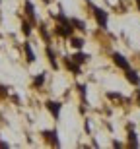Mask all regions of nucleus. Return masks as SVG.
I'll list each match as a JSON object with an SVG mask.
<instances>
[{
  "label": "nucleus",
  "instance_id": "1",
  "mask_svg": "<svg viewBox=\"0 0 140 149\" xmlns=\"http://www.w3.org/2000/svg\"><path fill=\"white\" fill-rule=\"evenodd\" d=\"M56 19H58V29H56V31H58V35L70 37V35H72V29H74L72 27V22H68L62 14H58V16H56Z\"/></svg>",
  "mask_w": 140,
  "mask_h": 149
},
{
  "label": "nucleus",
  "instance_id": "2",
  "mask_svg": "<svg viewBox=\"0 0 140 149\" xmlns=\"http://www.w3.org/2000/svg\"><path fill=\"white\" fill-rule=\"evenodd\" d=\"M94 17L97 19V23H99L101 27H105L107 25V12L101 10V8H95L94 6Z\"/></svg>",
  "mask_w": 140,
  "mask_h": 149
},
{
  "label": "nucleus",
  "instance_id": "3",
  "mask_svg": "<svg viewBox=\"0 0 140 149\" xmlns=\"http://www.w3.org/2000/svg\"><path fill=\"white\" fill-rule=\"evenodd\" d=\"M113 62H115L119 68H123V70H129V68H130L129 66V60H127L123 54H119V52H113Z\"/></svg>",
  "mask_w": 140,
  "mask_h": 149
},
{
  "label": "nucleus",
  "instance_id": "4",
  "mask_svg": "<svg viewBox=\"0 0 140 149\" xmlns=\"http://www.w3.org/2000/svg\"><path fill=\"white\" fill-rule=\"evenodd\" d=\"M45 105L51 111V114L55 116V118H58V114H61V103H56V101H47Z\"/></svg>",
  "mask_w": 140,
  "mask_h": 149
},
{
  "label": "nucleus",
  "instance_id": "5",
  "mask_svg": "<svg viewBox=\"0 0 140 149\" xmlns=\"http://www.w3.org/2000/svg\"><path fill=\"white\" fill-rule=\"evenodd\" d=\"M43 136H45V139H47V141H51L53 145H58V138H56L55 130H51V132L47 130V132H43Z\"/></svg>",
  "mask_w": 140,
  "mask_h": 149
},
{
  "label": "nucleus",
  "instance_id": "6",
  "mask_svg": "<svg viewBox=\"0 0 140 149\" xmlns=\"http://www.w3.org/2000/svg\"><path fill=\"white\" fill-rule=\"evenodd\" d=\"M64 64H66V68L72 74H80V66H76V64L72 62V56H70V58H64Z\"/></svg>",
  "mask_w": 140,
  "mask_h": 149
},
{
  "label": "nucleus",
  "instance_id": "7",
  "mask_svg": "<svg viewBox=\"0 0 140 149\" xmlns=\"http://www.w3.org/2000/svg\"><path fill=\"white\" fill-rule=\"evenodd\" d=\"M125 72H127V77H129L130 83H134V85H138V83H140V77L136 76V72H132L130 68H129V70H125Z\"/></svg>",
  "mask_w": 140,
  "mask_h": 149
},
{
  "label": "nucleus",
  "instance_id": "8",
  "mask_svg": "<svg viewBox=\"0 0 140 149\" xmlns=\"http://www.w3.org/2000/svg\"><path fill=\"white\" fill-rule=\"evenodd\" d=\"M25 14H27L31 19H35V8L31 4V0H25Z\"/></svg>",
  "mask_w": 140,
  "mask_h": 149
},
{
  "label": "nucleus",
  "instance_id": "9",
  "mask_svg": "<svg viewBox=\"0 0 140 149\" xmlns=\"http://www.w3.org/2000/svg\"><path fill=\"white\" fill-rule=\"evenodd\" d=\"M23 49H25V56H27V62H35V52L31 50V45L25 43V47H23Z\"/></svg>",
  "mask_w": 140,
  "mask_h": 149
},
{
  "label": "nucleus",
  "instance_id": "10",
  "mask_svg": "<svg viewBox=\"0 0 140 149\" xmlns=\"http://www.w3.org/2000/svg\"><path fill=\"white\" fill-rule=\"evenodd\" d=\"M88 58H90V56H88V54H84V52H76V54L72 56V60H76L78 64H82V62H86Z\"/></svg>",
  "mask_w": 140,
  "mask_h": 149
},
{
  "label": "nucleus",
  "instance_id": "11",
  "mask_svg": "<svg viewBox=\"0 0 140 149\" xmlns=\"http://www.w3.org/2000/svg\"><path fill=\"white\" fill-rule=\"evenodd\" d=\"M72 47H74V49H82V47H84V39L72 37Z\"/></svg>",
  "mask_w": 140,
  "mask_h": 149
},
{
  "label": "nucleus",
  "instance_id": "12",
  "mask_svg": "<svg viewBox=\"0 0 140 149\" xmlns=\"http://www.w3.org/2000/svg\"><path fill=\"white\" fill-rule=\"evenodd\" d=\"M43 81H45V74H39V76L33 79V85H35V87H41V85H43Z\"/></svg>",
  "mask_w": 140,
  "mask_h": 149
},
{
  "label": "nucleus",
  "instance_id": "13",
  "mask_svg": "<svg viewBox=\"0 0 140 149\" xmlns=\"http://www.w3.org/2000/svg\"><path fill=\"white\" fill-rule=\"evenodd\" d=\"M72 25H76V27L82 29V31L86 29V23H84V22H80V19H72Z\"/></svg>",
  "mask_w": 140,
  "mask_h": 149
},
{
  "label": "nucleus",
  "instance_id": "14",
  "mask_svg": "<svg viewBox=\"0 0 140 149\" xmlns=\"http://www.w3.org/2000/svg\"><path fill=\"white\" fill-rule=\"evenodd\" d=\"M47 56H49V60H51V66H53V68H56V62H55V56H53V50H49V49H47Z\"/></svg>",
  "mask_w": 140,
  "mask_h": 149
},
{
  "label": "nucleus",
  "instance_id": "15",
  "mask_svg": "<svg viewBox=\"0 0 140 149\" xmlns=\"http://www.w3.org/2000/svg\"><path fill=\"white\" fill-rule=\"evenodd\" d=\"M130 145H132V147H136V145H138V141H136V134L132 132V130H130Z\"/></svg>",
  "mask_w": 140,
  "mask_h": 149
},
{
  "label": "nucleus",
  "instance_id": "16",
  "mask_svg": "<svg viewBox=\"0 0 140 149\" xmlns=\"http://www.w3.org/2000/svg\"><path fill=\"white\" fill-rule=\"evenodd\" d=\"M22 31H23V35H29V33H31V27H29V23L27 22H23V25H22Z\"/></svg>",
  "mask_w": 140,
  "mask_h": 149
},
{
  "label": "nucleus",
  "instance_id": "17",
  "mask_svg": "<svg viewBox=\"0 0 140 149\" xmlns=\"http://www.w3.org/2000/svg\"><path fill=\"white\" fill-rule=\"evenodd\" d=\"M138 103H140V89H138Z\"/></svg>",
  "mask_w": 140,
  "mask_h": 149
},
{
  "label": "nucleus",
  "instance_id": "18",
  "mask_svg": "<svg viewBox=\"0 0 140 149\" xmlns=\"http://www.w3.org/2000/svg\"><path fill=\"white\" fill-rule=\"evenodd\" d=\"M136 4H138V8H140V0H136Z\"/></svg>",
  "mask_w": 140,
  "mask_h": 149
}]
</instances>
